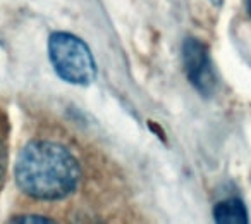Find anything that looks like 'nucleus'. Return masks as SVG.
<instances>
[{"label":"nucleus","mask_w":251,"mask_h":224,"mask_svg":"<svg viewBox=\"0 0 251 224\" xmlns=\"http://www.w3.org/2000/svg\"><path fill=\"white\" fill-rule=\"evenodd\" d=\"M79 179V162L64 145L55 141H29L16 159V186L33 200L57 202L66 198L76 192Z\"/></svg>","instance_id":"obj_1"},{"label":"nucleus","mask_w":251,"mask_h":224,"mask_svg":"<svg viewBox=\"0 0 251 224\" xmlns=\"http://www.w3.org/2000/svg\"><path fill=\"white\" fill-rule=\"evenodd\" d=\"M49 57L57 76L66 83L88 86L97 78V64L90 47L73 33H52L49 38Z\"/></svg>","instance_id":"obj_2"},{"label":"nucleus","mask_w":251,"mask_h":224,"mask_svg":"<svg viewBox=\"0 0 251 224\" xmlns=\"http://www.w3.org/2000/svg\"><path fill=\"white\" fill-rule=\"evenodd\" d=\"M182 66L189 83L201 95H210L215 90L217 76L210 60L208 47L198 38H186L182 42Z\"/></svg>","instance_id":"obj_3"},{"label":"nucleus","mask_w":251,"mask_h":224,"mask_svg":"<svg viewBox=\"0 0 251 224\" xmlns=\"http://www.w3.org/2000/svg\"><path fill=\"white\" fill-rule=\"evenodd\" d=\"M213 221L217 224H248L250 216L239 198H227L213 207Z\"/></svg>","instance_id":"obj_4"},{"label":"nucleus","mask_w":251,"mask_h":224,"mask_svg":"<svg viewBox=\"0 0 251 224\" xmlns=\"http://www.w3.org/2000/svg\"><path fill=\"white\" fill-rule=\"evenodd\" d=\"M11 223H25V224H29V223H38V224H50L53 223L52 219L45 216H40V214H25V216H18V217H12Z\"/></svg>","instance_id":"obj_5"},{"label":"nucleus","mask_w":251,"mask_h":224,"mask_svg":"<svg viewBox=\"0 0 251 224\" xmlns=\"http://www.w3.org/2000/svg\"><path fill=\"white\" fill-rule=\"evenodd\" d=\"M5 161H7V154H5V147H4V143L0 141V176L4 174Z\"/></svg>","instance_id":"obj_6"},{"label":"nucleus","mask_w":251,"mask_h":224,"mask_svg":"<svg viewBox=\"0 0 251 224\" xmlns=\"http://www.w3.org/2000/svg\"><path fill=\"white\" fill-rule=\"evenodd\" d=\"M210 2H212L215 7H220V5H224V0H210Z\"/></svg>","instance_id":"obj_7"},{"label":"nucleus","mask_w":251,"mask_h":224,"mask_svg":"<svg viewBox=\"0 0 251 224\" xmlns=\"http://www.w3.org/2000/svg\"><path fill=\"white\" fill-rule=\"evenodd\" d=\"M248 14L251 16V0H248Z\"/></svg>","instance_id":"obj_8"}]
</instances>
